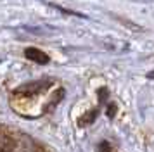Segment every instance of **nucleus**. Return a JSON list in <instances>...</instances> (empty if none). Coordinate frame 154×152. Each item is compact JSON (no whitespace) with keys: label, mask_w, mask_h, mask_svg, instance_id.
Returning a JSON list of instances; mask_svg holds the SVG:
<instances>
[{"label":"nucleus","mask_w":154,"mask_h":152,"mask_svg":"<svg viewBox=\"0 0 154 152\" xmlns=\"http://www.w3.org/2000/svg\"><path fill=\"white\" fill-rule=\"evenodd\" d=\"M50 87V81H31V83H26V85H23L19 88L14 90L16 95H23V97H33L36 93H40L42 90L49 88Z\"/></svg>","instance_id":"nucleus-1"},{"label":"nucleus","mask_w":154,"mask_h":152,"mask_svg":"<svg viewBox=\"0 0 154 152\" xmlns=\"http://www.w3.org/2000/svg\"><path fill=\"white\" fill-rule=\"evenodd\" d=\"M114 112H116V104H109L107 105V116L114 117Z\"/></svg>","instance_id":"nucleus-5"},{"label":"nucleus","mask_w":154,"mask_h":152,"mask_svg":"<svg viewBox=\"0 0 154 152\" xmlns=\"http://www.w3.org/2000/svg\"><path fill=\"white\" fill-rule=\"evenodd\" d=\"M0 152H14V140L11 137H0Z\"/></svg>","instance_id":"nucleus-3"},{"label":"nucleus","mask_w":154,"mask_h":152,"mask_svg":"<svg viewBox=\"0 0 154 152\" xmlns=\"http://www.w3.org/2000/svg\"><path fill=\"white\" fill-rule=\"evenodd\" d=\"M33 152H43V149H42V147H38V145H35V150H33Z\"/></svg>","instance_id":"nucleus-8"},{"label":"nucleus","mask_w":154,"mask_h":152,"mask_svg":"<svg viewBox=\"0 0 154 152\" xmlns=\"http://www.w3.org/2000/svg\"><path fill=\"white\" fill-rule=\"evenodd\" d=\"M100 152H114L111 149V145L107 144V142H102V144H100Z\"/></svg>","instance_id":"nucleus-6"},{"label":"nucleus","mask_w":154,"mask_h":152,"mask_svg":"<svg viewBox=\"0 0 154 152\" xmlns=\"http://www.w3.org/2000/svg\"><path fill=\"white\" fill-rule=\"evenodd\" d=\"M24 55L28 57L29 61L36 62V64H47L49 62V55L42 52L40 48H35V47H28L24 50Z\"/></svg>","instance_id":"nucleus-2"},{"label":"nucleus","mask_w":154,"mask_h":152,"mask_svg":"<svg viewBox=\"0 0 154 152\" xmlns=\"http://www.w3.org/2000/svg\"><path fill=\"white\" fill-rule=\"evenodd\" d=\"M95 116H97V111H92V114H90V116H88V114H85V116L82 117V119H80V124H83V126H85V123H88V124H90L92 121L95 119Z\"/></svg>","instance_id":"nucleus-4"},{"label":"nucleus","mask_w":154,"mask_h":152,"mask_svg":"<svg viewBox=\"0 0 154 152\" xmlns=\"http://www.w3.org/2000/svg\"><path fill=\"white\" fill-rule=\"evenodd\" d=\"M147 78H149V80H154V71H151V73H147Z\"/></svg>","instance_id":"nucleus-7"}]
</instances>
